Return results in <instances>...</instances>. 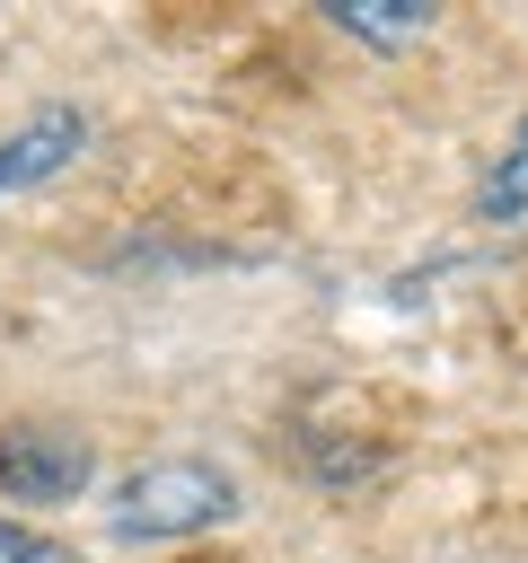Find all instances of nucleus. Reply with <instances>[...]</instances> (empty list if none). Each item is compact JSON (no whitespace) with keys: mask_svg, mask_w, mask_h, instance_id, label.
<instances>
[{"mask_svg":"<svg viewBox=\"0 0 528 563\" xmlns=\"http://www.w3.org/2000/svg\"><path fill=\"white\" fill-rule=\"evenodd\" d=\"M79 150H88V114L79 106H35L26 123L0 132V202L26 194V185H44V176H62Z\"/></svg>","mask_w":528,"mask_h":563,"instance_id":"3","label":"nucleus"},{"mask_svg":"<svg viewBox=\"0 0 528 563\" xmlns=\"http://www.w3.org/2000/svg\"><path fill=\"white\" fill-rule=\"evenodd\" d=\"M475 220H528V114L510 123V141L493 150L484 185H475Z\"/></svg>","mask_w":528,"mask_h":563,"instance_id":"5","label":"nucleus"},{"mask_svg":"<svg viewBox=\"0 0 528 563\" xmlns=\"http://www.w3.org/2000/svg\"><path fill=\"white\" fill-rule=\"evenodd\" d=\"M229 510H238L229 466H211V457H150L114 493V537H194V528H211Z\"/></svg>","mask_w":528,"mask_h":563,"instance_id":"1","label":"nucleus"},{"mask_svg":"<svg viewBox=\"0 0 528 563\" xmlns=\"http://www.w3.org/2000/svg\"><path fill=\"white\" fill-rule=\"evenodd\" d=\"M326 18H334L343 35H361V44H378V53H396V44H414V35L431 26L422 0H326Z\"/></svg>","mask_w":528,"mask_h":563,"instance_id":"4","label":"nucleus"},{"mask_svg":"<svg viewBox=\"0 0 528 563\" xmlns=\"http://www.w3.org/2000/svg\"><path fill=\"white\" fill-rule=\"evenodd\" d=\"M97 475V440L79 422H0V493L9 501H70Z\"/></svg>","mask_w":528,"mask_h":563,"instance_id":"2","label":"nucleus"},{"mask_svg":"<svg viewBox=\"0 0 528 563\" xmlns=\"http://www.w3.org/2000/svg\"><path fill=\"white\" fill-rule=\"evenodd\" d=\"M0 563H79L62 537H44V528H26V519H0Z\"/></svg>","mask_w":528,"mask_h":563,"instance_id":"6","label":"nucleus"}]
</instances>
